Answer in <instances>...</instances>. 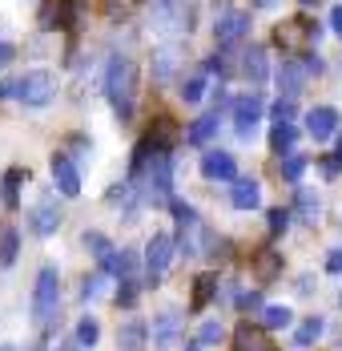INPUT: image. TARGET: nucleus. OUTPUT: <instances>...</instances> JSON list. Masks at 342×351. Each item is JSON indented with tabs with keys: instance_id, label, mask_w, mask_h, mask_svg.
I'll list each match as a JSON object with an SVG mask.
<instances>
[{
	"instance_id": "nucleus-38",
	"label": "nucleus",
	"mask_w": 342,
	"mask_h": 351,
	"mask_svg": "<svg viewBox=\"0 0 342 351\" xmlns=\"http://www.w3.org/2000/svg\"><path fill=\"white\" fill-rule=\"evenodd\" d=\"M238 307H241V311H262V291H241Z\"/></svg>"
},
{
	"instance_id": "nucleus-36",
	"label": "nucleus",
	"mask_w": 342,
	"mask_h": 351,
	"mask_svg": "<svg viewBox=\"0 0 342 351\" xmlns=\"http://www.w3.org/2000/svg\"><path fill=\"white\" fill-rule=\"evenodd\" d=\"M266 222H270V234H282V230L290 226V210H282V206H274V210L266 214Z\"/></svg>"
},
{
	"instance_id": "nucleus-12",
	"label": "nucleus",
	"mask_w": 342,
	"mask_h": 351,
	"mask_svg": "<svg viewBox=\"0 0 342 351\" xmlns=\"http://www.w3.org/2000/svg\"><path fill=\"white\" fill-rule=\"evenodd\" d=\"M246 29H250V12H226V16L213 25V36H218V45L226 49V45L241 40V36H246Z\"/></svg>"
},
{
	"instance_id": "nucleus-16",
	"label": "nucleus",
	"mask_w": 342,
	"mask_h": 351,
	"mask_svg": "<svg viewBox=\"0 0 342 351\" xmlns=\"http://www.w3.org/2000/svg\"><path fill=\"white\" fill-rule=\"evenodd\" d=\"M238 69H241V77H250L254 85H258V81H266V73H270V65H266V49H262V45H250V49L241 53Z\"/></svg>"
},
{
	"instance_id": "nucleus-30",
	"label": "nucleus",
	"mask_w": 342,
	"mask_h": 351,
	"mask_svg": "<svg viewBox=\"0 0 342 351\" xmlns=\"http://www.w3.org/2000/svg\"><path fill=\"white\" fill-rule=\"evenodd\" d=\"M85 246H89V250H93V258H97V263H109V254H113V246H109V239H105V234H97V230H89V234H85Z\"/></svg>"
},
{
	"instance_id": "nucleus-46",
	"label": "nucleus",
	"mask_w": 342,
	"mask_h": 351,
	"mask_svg": "<svg viewBox=\"0 0 342 351\" xmlns=\"http://www.w3.org/2000/svg\"><path fill=\"white\" fill-rule=\"evenodd\" d=\"M250 4H254V8H274L278 0H250Z\"/></svg>"
},
{
	"instance_id": "nucleus-29",
	"label": "nucleus",
	"mask_w": 342,
	"mask_h": 351,
	"mask_svg": "<svg viewBox=\"0 0 342 351\" xmlns=\"http://www.w3.org/2000/svg\"><path fill=\"white\" fill-rule=\"evenodd\" d=\"M270 113H274V125H294V117H298V106H294L290 97H278Z\"/></svg>"
},
{
	"instance_id": "nucleus-24",
	"label": "nucleus",
	"mask_w": 342,
	"mask_h": 351,
	"mask_svg": "<svg viewBox=\"0 0 342 351\" xmlns=\"http://www.w3.org/2000/svg\"><path fill=\"white\" fill-rule=\"evenodd\" d=\"M141 4H145V0H101V12L109 21H125V16H133Z\"/></svg>"
},
{
	"instance_id": "nucleus-9",
	"label": "nucleus",
	"mask_w": 342,
	"mask_h": 351,
	"mask_svg": "<svg viewBox=\"0 0 342 351\" xmlns=\"http://www.w3.org/2000/svg\"><path fill=\"white\" fill-rule=\"evenodd\" d=\"M49 170H53V182H57V190H61L65 198H77V194H81V174H77V162H73L68 154H53Z\"/></svg>"
},
{
	"instance_id": "nucleus-41",
	"label": "nucleus",
	"mask_w": 342,
	"mask_h": 351,
	"mask_svg": "<svg viewBox=\"0 0 342 351\" xmlns=\"http://www.w3.org/2000/svg\"><path fill=\"white\" fill-rule=\"evenodd\" d=\"M101 282H105V275H93V279H85V282H81V299H93V295L101 291Z\"/></svg>"
},
{
	"instance_id": "nucleus-13",
	"label": "nucleus",
	"mask_w": 342,
	"mask_h": 351,
	"mask_svg": "<svg viewBox=\"0 0 342 351\" xmlns=\"http://www.w3.org/2000/svg\"><path fill=\"white\" fill-rule=\"evenodd\" d=\"M61 226V210H57V198L53 194H44L40 202L33 206V230L36 234H53Z\"/></svg>"
},
{
	"instance_id": "nucleus-27",
	"label": "nucleus",
	"mask_w": 342,
	"mask_h": 351,
	"mask_svg": "<svg viewBox=\"0 0 342 351\" xmlns=\"http://www.w3.org/2000/svg\"><path fill=\"white\" fill-rule=\"evenodd\" d=\"M290 307H262V327L266 331H282V327H290Z\"/></svg>"
},
{
	"instance_id": "nucleus-19",
	"label": "nucleus",
	"mask_w": 342,
	"mask_h": 351,
	"mask_svg": "<svg viewBox=\"0 0 342 351\" xmlns=\"http://www.w3.org/2000/svg\"><path fill=\"white\" fill-rule=\"evenodd\" d=\"M213 134H218V113L209 109L205 117H198V121L185 130V141H189V145H205V141L213 138Z\"/></svg>"
},
{
	"instance_id": "nucleus-8",
	"label": "nucleus",
	"mask_w": 342,
	"mask_h": 351,
	"mask_svg": "<svg viewBox=\"0 0 342 351\" xmlns=\"http://www.w3.org/2000/svg\"><path fill=\"white\" fill-rule=\"evenodd\" d=\"M202 174L209 182H238V158L226 149H205L202 154Z\"/></svg>"
},
{
	"instance_id": "nucleus-26",
	"label": "nucleus",
	"mask_w": 342,
	"mask_h": 351,
	"mask_svg": "<svg viewBox=\"0 0 342 351\" xmlns=\"http://www.w3.org/2000/svg\"><path fill=\"white\" fill-rule=\"evenodd\" d=\"M298 141V130L294 125H274L270 130V145H274V154H290V145Z\"/></svg>"
},
{
	"instance_id": "nucleus-15",
	"label": "nucleus",
	"mask_w": 342,
	"mask_h": 351,
	"mask_svg": "<svg viewBox=\"0 0 342 351\" xmlns=\"http://www.w3.org/2000/svg\"><path fill=\"white\" fill-rule=\"evenodd\" d=\"M25 178H29V170H21V166L4 170V178H0V202H4L8 210L21 206V186H25Z\"/></svg>"
},
{
	"instance_id": "nucleus-40",
	"label": "nucleus",
	"mask_w": 342,
	"mask_h": 351,
	"mask_svg": "<svg viewBox=\"0 0 342 351\" xmlns=\"http://www.w3.org/2000/svg\"><path fill=\"white\" fill-rule=\"evenodd\" d=\"M314 210H318V202L310 198V190H298V214H306V218H314Z\"/></svg>"
},
{
	"instance_id": "nucleus-42",
	"label": "nucleus",
	"mask_w": 342,
	"mask_h": 351,
	"mask_svg": "<svg viewBox=\"0 0 342 351\" xmlns=\"http://www.w3.org/2000/svg\"><path fill=\"white\" fill-rule=\"evenodd\" d=\"M339 170H342V158H339V154H326V158H322V174L334 178Z\"/></svg>"
},
{
	"instance_id": "nucleus-10",
	"label": "nucleus",
	"mask_w": 342,
	"mask_h": 351,
	"mask_svg": "<svg viewBox=\"0 0 342 351\" xmlns=\"http://www.w3.org/2000/svg\"><path fill=\"white\" fill-rule=\"evenodd\" d=\"M306 130H310V138H318V141L339 138V113H334L330 106L310 109V113H306Z\"/></svg>"
},
{
	"instance_id": "nucleus-6",
	"label": "nucleus",
	"mask_w": 342,
	"mask_h": 351,
	"mask_svg": "<svg viewBox=\"0 0 342 351\" xmlns=\"http://www.w3.org/2000/svg\"><path fill=\"white\" fill-rule=\"evenodd\" d=\"M262 113H266V101H262V93H246L234 101V130H238L241 141L254 138V130H258V121H262Z\"/></svg>"
},
{
	"instance_id": "nucleus-45",
	"label": "nucleus",
	"mask_w": 342,
	"mask_h": 351,
	"mask_svg": "<svg viewBox=\"0 0 342 351\" xmlns=\"http://www.w3.org/2000/svg\"><path fill=\"white\" fill-rule=\"evenodd\" d=\"M330 29L342 36V4H339V8H330Z\"/></svg>"
},
{
	"instance_id": "nucleus-44",
	"label": "nucleus",
	"mask_w": 342,
	"mask_h": 351,
	"mask_svg": "<svg viewBox=\"0 0 342 351\" xmlns=\"http://www.w3.org/2000/svg\"><path fill=\"white\" fill-rule=\"evenodd\" d=\"M12 57H16V49H12V45H4V40H0V69H4V65H8V61H12Z\"/></svg>"
},
{
	"instance_id": "nucleus-35",
	"label": "nucleus",
	"mask_w": 342,
	"mask_h": 351,
	"mask_svg": "<svg viewBox=\"0 0 342 351\" xmlns=\"http://www.w3.org/2000/svg\"><path fill=\"white\" fill-rule=\"evenodd\" d=\"M153 335H157V343H170L173 335H177V315H161V319H157V331H153Z\"/></svg>"
},
{
	"instance_id": "nucleus-51",
	"label": "nucleus",
	"mask_w": 342,
	"mask_h": 351,
	"mask_svg": "<svg viewBox=\"0 0 342 351\" xmlns=\"http://www.w3.org/2000/svg\"><path fill=\"white\" fill-rule=\"evenodd\" d=\"M0 351H12V348H0Z\"/></svg>"
},
{
	"instance_id": "nucleus-7",
	"label": "nucleus",
	"mask_w": 342,
	"mask_h": 351,
	"mask_svg": "<svg viewBox=\"0 0 342 351\" xmlns=\"http://www.w3.org/2000/svg\"><path fill=\"white\" fill-rule=\"evenodd\" d=\"M173 250H177V243H173L170 234H153V239H149V246H145V271H149V282L166 275V267L173 263Z\"/></svg>"
},
{
	"instance_id": "nucleus-25",
	"label": "nucleus",
	"mask_w": 342,
	"mask_h": 351,
	"mask_svg": "<svg viewBox=\"0 0 342 351\" xmlns=\"http://www.w3.org/2000/svg\"><path fill=\"white\" fill-rule=\"evenodd\" d=\"M322 327H326V323H322L318 315L302 319V323H298V331H294V343H298V348H310V343H314V339L322 335Z\"/></svg>"
},
{
	"instance_id": "nucleus-14",
	"label": "nucleus",
	"mask_w": 342,
	"mask_h": 351,
	"mask_svg": "<svg viewBox=\"0 0 342 351\" xmlns=\"http://www.w3.org/2000/svg\"><path fill=\"white\" fill-rule=\"evenodd\" d=\"M250 271H254V279L266 287V282H274L282 275V254H278V250H258V254L250 258Z\"/></svg>"
},
{
	"instance_id": "nucleus-37",
	"label": "nucleus",
	"mask_w": 342,
	"mask_h": 351,
	"mask_svg": "<svg viewBox=\"0 0 342 351\" xmlns=\"http://www.w3.org/2000/svg\"><path fill=\"white\" fill-rule=\"evenodd\" d=\"M173 61H177V49H161V53H157V77H161V81L173 73Z\"/></svg>"
},
{
	"instance_id": "nucleus-34",
	"label": "nucleus",
	"mask_w": 342,
	"mask_h": 351,
	"mask_svg": "<svg viewBox=\"0 0 342 351\" xmlns=\"http://www.w3.org/2000/svg\"><path fill=\"white\" fill-rule=\"evenodd\" d=\"M170 210H173V218H177V226H189V222H198V210H194V206H185L181 198H173Z\"/></svg>"
},
{
	"instance_id": "nucleus-32",
	"label": "nucleus",
	"mask_w": 342,
	"mask_h": 351,
	"mask_svg": "<svg viewBox=\"0 0 342 351\" xmlns=\"http://www.w3.org/2000/svg\"><path fill=\"white\" fill-rule=\"evenodd\" d=\"M97 339H101V327H97V319H81V323H77V343H81V348H93Z\"/></svg>"
},
{
	"instance_id": "nucleus-18",
	"label": "nucleus",
	"mask_w": 342,
	"mask_h": 351,
	"mask_svg": "<svg viewBox=\"0 0 342 351\" xmlns=\"http://www.w3.org/2000/svg\"><path fill=\"white\" fill-rule=\"evenodd\" d=\"M230 202H234L238 210H254V206L262 202V186H258L254 178H238L234 190H230Z\"/></svg>"
},
{
	"instance_id": "nucleus-39",
	"label": "nucleus",
	"mask_w": 342,
	"mask_h": 351,
	"mask_svg": "<svg viewBox=\"0 0 342 351\" xmlns=\"http://www.w3.org/2000/svg\"><path fill=\"white\" fill-rule=\"evenodd\" d=\"M218 339H222V327H218V323H202L198 343H218Z\"/></svg>"
},
{
	"instance_id": "nucleus-3",
	"label": "nucleus",
	"mask_w": 342,
	"mask_h": 351,
	"mask_svg": "<svg viewBox=\"0 0 342 351\" xmlns=\"http://www.w3.org/2000/svg\"><path fill=\"white\" fill-rule=\"evenodd\" d=\"M310 40H318V25H314V21H306V16H290V21L274 25V45H278L286 57L306 53Z\"/></svg>"
},
{
	"instance_id": "nucleus-33",
	"label": "nucleus",
	"mask_w": 342,
	"mask_h": 351,
	"mask_svg": "<svg viewBox=\"0 0 342 351\" xmlns=\"http://www.w3.org/2000/svg\"><path fill=\"white\" fill-rule=\"evenodd\" d=\"M113 303H117V307H133V303H137V282L133 279L121 282V287H117V295H113Z\"/></svg>"
},
{
	"instance_id": "nucleus-21",
	"label": "nucleus",
	"mask_w": 342,
	"mask_h": 351,
	"mask_svg": "<svg viewBox=\"0 0 342 351\" xmlns=\"http://www.w3.org/2000/svg\"><path fill=\"white\" fill-rule=\"evenodd\" d=\"M141 343H145V323H141V319H129V323L121 327V335H117V348L121 351H141Z\"/></svg>"
},
{
	"instance_id": "nucleus-22",
	"label": "nucleus",
	"mask_w": 342,
	"mask_h": 351,
	"mask_svg": "<svg viewBox=\"0 0 342 351\" xmlns=\"http://www.w3.org/2000/svg\"><path fill=\"white\" fill-rule=\"evenodd\" d=\"M133 267H137L133 250H113V254H109V263H105V271H109V275H117V279L133 275Z\"/></svg>"
},
{
	"instance_id": "nucleus-31",
	"label": "nucleus",
	"mask_w": 342,
	"mask_h": 351,
	"mask_svg": "<svg viewBox=\"0 0 342 351\" xmlns=\"http://www.w3.org/2000/svg\"><path fill=\"white\" fill-rule=\"evenodd\" d=\"M202 97H205V77L198 73V77H189V81L181 85V101H185V106H198Z\"/></svg>"
},
{
	"instance_id": "nucleus-47",
	"label": "nucleus",
	"mask_w": 342,
	"mask_h": 351,
	"mask_svg": "<svg viewBox=\"0 0 342 351\" xmlns=\"http://www.w3.org/2000/svg\"><path fill=\"white\" fill-rule=\"evenodd\" d=\"M68 4H77V8H81V4H85V0H68Z\"/></svg>"
},
{
	"instance_id": "nucleus-5",
	"label": "nucleus",
	"mask_w": 342,
	"mask_h": 351,
	"mask_svg": "<svg viewBox=\"0 0 342 351\" xmlns=\"http://www.w3.org/2000/svg\"><path fill=\"white\" fill-rule=\"evenodd\" d=\"M57 311V267H40L36 275V291H33V319L49 323Z\"/></svg>"
},
{
	"instance_id": "nucleus-28",
	"label": "nucleus",
	"mask_w": 342,
	"mask_h": 351,
	"mask_svg": "<svg viewBox=\"0 0 342 351\" xmlns=\"http://www.w3.org/2000/svg\"><path fill=\"white\" fill-rule=\"evenodd\" d=\"M278 174L286 178V182H298V178L306 174V158L302 154H286V162H278Z\"/></svg>"
},
{
	"instance_id": "nucleus-17",
	"label": "nucleus",
	"mask_w": 342,
	"mask_h": 351,
	"mask_svg": "<svg viewBox=\"0 0 342 351\" xmlns=\"http://www.w3.org/2000/svg\"><path fill=\"white\" fill-rule=\"evenodd\" d=\"M218 287H222V282H218V275H213V271H205V275H198V279H194V295H189V311H194V315L209 307V299L218 295Z\"/></svg>"
},
{
	"instance_id": "nucleus-49",
	"label": "nucleus",
	"mask_w": 342,
	"mask_h": 351,
	"mask_svg": "<svg viewBox=\"0 0 342 351\" xmlns=\"http://www.w3.org/2000/svg\"><path fill=\"white\" fill-rule=\"evenodd\" d=\"M61 351H81V348H61Z\"/></svg>"
},
{
	"instance_id": "nucleus-48",
	"label": "nucleus",
	"mask_w": 342,
	"mask_h": 351,
	"mask_svg": "<svg viewBox=\"0 0 342 351\" xmlns=\"http://www.w3.org/2000/svg\"><path fill=\"white\" fill-rule=\"evenodd\" d=\"M339 158H342V134H339Z\"/></svg>"
},
{
	"instance_id": "nucleus-2",
	"label": "nucleus",
	"mask_w": 342,
	"mask_h": 351,
	"mask_svg": "<svg viewBox=\"0 0 342 351\" xmlns=\"http://www.w3.org/2000/svg\"><path fill=\"white\" fill-rule=\"evenodd\" d=\"M105 93H109V101L117 109V117L121 121H129L133 117V93H137V69L129 57H113L109 61V73H105Z\"/></svg>"
},
{
	"instance_id": "nucleus-4",
	"label": "nucleus",
	"mask_w": 342,
	"mask_h": 351,
	"mask_svg": "<svg viewBox=\"0 0 342 351\" xmlns=\"http://www.w3.org/2000/svg\"><path fill=\"white\" fill-rule=\"evenodd\" d=\"M145 202H153V206L173 202V158L170 154H157L145 166Z\"/></svg>"
},
{
	"instance_id": "nucleus-50",
	"label": "nucleus",
	"mask_w": 342,
	"mask_h": 351,
	"mask_svg": "<svg viewBox=\"0 0 342 351\" xmlns=\"http://www.w3.org/2000/svg\"><path fill=\"white\" fill-rule=\"evenodd\" d=\"M185 351H198V348H185Z\"/></svg>"
},
{
	"instance_id": "nucleus-43",
	"label": "nucleus",
	"mask_w": 342,
	"mask_h": 351,
	"mask_svg": "<svg viewBox=\"0 0 342 351\" xmlns=\"http://www.w3.org/2000/svg\"><path fill=\"white\" fill-rule=\"evenodd\" d=\"M326 271H330V275H342V246H334V250H330V258H326Z\"/></svg>"
},
{
	"instance_id": "nucleus-1",
	"label": "nucleus",
	"mask_w": 342,
	"mask_h": 351,
	"mask_svg": "<svg viewBox=\"0 0 342 351\" xmlns=\"http://www.w3.org/2000/svg\"><path fill=\"white\" fill-rule=\"evenodd\" d=\"M57 93V81L53 73L36 69V73H25V77H4L0 81V101H25V106H49Z\"/></svg>"
},
{
	"instance_id": "nucleus-20",
	"label": "nucleus",
	"mask_w": 342,
	"mask_h": 351,
	"mask_svg": "<svg viewBox=\"0 0 342 351\" xmlns=\"http://www.w3.org/2000/svg\"><path fill=\"white\" fill-rule=\"evenodd\" d=\"M234 351H270V348H266V339H262L258 327L238 323V331H234Z\"/></svg>"
},
{
	"instance_id": "nucleus-11",
	"label": "nucleus",
	"mask_w": 342,
	"mask_h": 351,
	"mask_svg": "<svg viewBox=\"0 0 342 351\" xmlns=\"http://www.w3.org/2000/svg\"><path fill=\"white\" fill-rule=\"evenodd\" d=\"M306 77H310V73H306V61H282V69H278V93L294 101Z\"/></svg>"
},
{
	"instance_id": "nucleus-23",
	"label": "nucleus",
	"mask_w": 342,
	"mask_h": 351,
	"mask_svg": "<svg viewBox=\"0 0 342 351\" xmlns=\"http://www.w3.org/2000/svg\"><path fill=\"white\" fill-rule=\"evenodd\" d=\"M16 250H21L16 226H4V230H0V267H12V263H16Z\"/></svg>"
}]
</instances>
